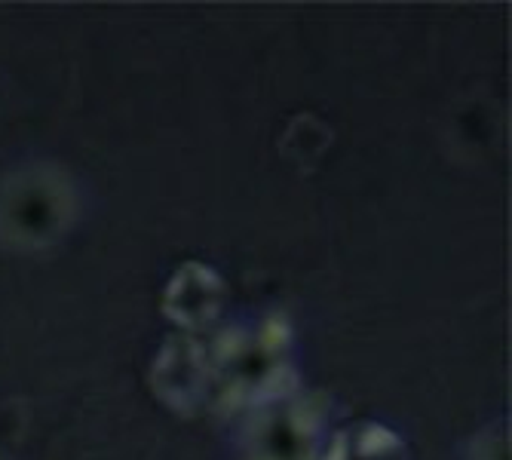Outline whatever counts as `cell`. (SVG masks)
<instances>
[{
	"mask_svg": "<svg viewBox=\"0 0 512 460\" xmlns=\"http://www.w3.org/2000/svg\"><path fill=\"white\" fill-rule=\"evenodd\" d=\"M154 396L184 418L258 411L298 393L292 322L267 313L240 326L181 332L151 362Z\"/></svg>",
	"mask_w": 512,
	"mask_h": 460,
	"instance_id": "cell-1",
	"label": "cell"
},
{
	"mask_svg": "<svg viewBox=\"0 0 512 460\" xmlns=\"http://www.w3.org/2000/svg\"><path fill=\"white\" fill-rule=\"evenodd\" d=\"M74 191L62 172L13 175L0 191V237L16 246H46L74 218Z\"/></svg>",
	"mask_w": 512,
	"mask_h": 460,
	"instance_id": "cell-2",
	"label": "cell"
},
{
	"mask_svg": "<svg viewBox=\"0 0 512 460\" xmlns=\"http://www.w3.org/2000/svg\"><path fill=\"white\" fill-rule=\"evenodd\" d=\"M329 405V396L316 390L252 411L255 418L243 433V460H319Z\"/></svg>",
	"mask_w": 512,
	"mask_h": 460,
	"instance_id": "cell-3",
	"label": "cell"
},
{
	"mask_svg": "<svg viewBox=\"0 0 512 460\" xmlns=\"http://www.w3.org/2000/svg\"><path fill=\"white\" fill-rule=\"evenodd\" d=\"M227 304L224 276L206 261H184L163 286L160 310L184 332H206Z\"/></svg>",
	"mask_w": 512,
	"mask_h": 460,
	"instance_id": "cell-4",
	"label": "cell"
},
{
	"mask_svg": "<svg viewBox=\"0 0 512 460\" xmlns=\"http://www.w3.org/2000/svg\"><path fill=\"white\" fill-rule=\"evenodd\" d=\"M319 460H411V451L393 427L381 421H356L332 436Z\"/></svg>",
	"mask_w": 512,
	"mask_h": 460,
	"instance_id": "cell-5",
	"label": "cell"
}]
</instances>
